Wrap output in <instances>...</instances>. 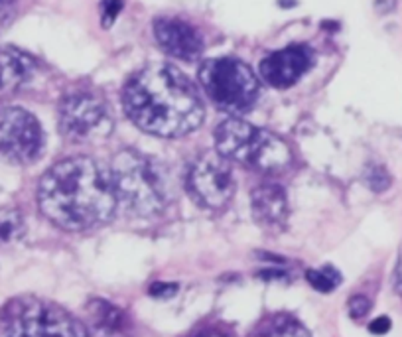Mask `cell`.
Masks as SVG:
<instances>
[{"instance_id":"1","label":"cell","mask_w":402,"mask_h":337,"mask_svg":"<svg viewBox=\"0 0 402 337\" xmlns=\"http://www.w3.org/2000/svg\"><path fill=\"white\" fill-rule=\"evenodd\" d=\"M128 119L148 134L180 138L201 126L206 107L192 79L170 63H150L124 85Z\"/></svg>"},{"instance_id":"2","label":"cell","mask_w":402,"mask_h":337,"mask_svg":"<svg viewBox=\"0 0 402 337\" xmlns=\"http://www.w3.org/2000/svg\"><path fill=\"white\" fill-rule=\"evenodd\" d=\"M40 211L67 231L93 229L107 223L117 207L110 174L89 156L53 164L37 186Z\"/></svg>"},{"instance_id":"3","label":"cell","mask_w":402,"mask_h":337,"mask_svg":"<svg viewBox=\"0 0 402 337\" xmlns=\"http://www.w3.org/2000/svg\"><path fill=\"white\" fill-rule=\"evenodd\" d=\"M110 183L117 204L134 215L154 217L170 205L171 186L166 172L136 150H122L115 156Z\"/></svg>"},{"instance_id":"4","label":"cell","mask_w":402,"mask_h":337,"mask_svg":"<svg viewBox=\"0 0 402 337\" xmlns=\"http://www.w3.org/2000/svg\"><path fill=\"white\" fill-rule=\"evenodd\" d=\"M217 152L229 162L272 172L290 162V148L276 134L241 119H227L215 129Z\"/></svg>"},{"instance_id":"5","label":"cell","mask_w":402,"mask_h":337,"mask_svg":"<svg viewBox=\"0 0 402 337\" xmlns=\"http://www.w3.org/2000/svg\"><path fill=\"white\" fill-rule=\"evenodd\" d=\"M0 337H89V331L58 304L24 296L2 308Z\"/></svg>"},{"instance_id":"6","label":"cell","mask_w":402,"mask_h":337,"mask_svg":"<svg viewBox=\"0 0 402 337\" xmlns=\"http://www.w3.org/2000/svg\"><path fill=\"white\" fill-rule=\"evenodd\" d=\"M197 77L209 101L231 115L246 113L258 97V79L255 72L235 58L203 61Z\"/></svg>"},{"instance_id":"7","label":"cell","mask_w":402,"mask_h":337,"mask_svg":"<svg viewBox=\"0 0 402 337\" xmlns=\"http://www.w3.org/2000/svg\"><path fill=\"white\" fill-rule=\"evenodd\" d=\"M112 113L105 99L79 91L60 103V131L75 145H93L112 133Z\"/></svg>"},{"instance_id":"8","label":"cell","mask_w":402,"mask_h":337,"mask_svg":"<svg viewBox=\"0 0 402 337\" xmlns=\"http://www.w3.org/2000/svg\"><path fill=\"white\" fill-rule=\"evenodd\" d=\"M44 152L37 119L22 107L0 108V156L14 164H32Z\"/></svg>"},{"instance_id":"9","label":"cell","mask_w":402,"mask_h":337,"mask_svg":"<svg viewBox=\"0 0 402 337\" xmlns=\"http://www.w3.org/2000/svg\"><path fill=\"white\" fill-rule=\"evenodd\" d=\"M187 188L194 199L209 209H221L235 195L231 162L219 152H206L195 160L187 174Z\"/></svg>"},{"instance_id":"10","label":"cell","mask_w":402,"mask_h":337,"mask_svg":"<svg viewBox=\"0 0 402 337\" xmlns=\"http://www.w3.org/2000/svg\"><path fill=\"white\" fill-rule=\"evenodd\" d=\"M314 61V49L304 44H292L288 48L272 51L260 61V77L274 89H288L312 69Z\"/></svg>"},{"instance_id":"11","label":"cell","mask_w":402,"mask_h":337,"mask_svg":"<svg viewBox=\"0 0 402 337\" xmlns=\"http://www.w3.org/2000/svg\"><path fill=\"white\" fill-rule=\"evenodd\" d=\"M152 28L158 46L171 58L194 61L203 54V38L190 22L180 18H158Z\"/></svg>"},{"instance_id":"12","label":"cell","mask_w":402,"mask_h":337,"mask_svg":"<svg viewBox=\"0 0 402 337\" xmlns=\"http://www.w3.org/2000/svg\"><path fill=\"white\" fill-rule=\"evenodd\" d=\"M36 60L14 46L0 48V91L12 93L30 83L36 75Z\"/></svg>"},{"instance_id":"13","label":"cell","mask_w":402,"mask_h":337,"mask_svg":"<svg viewBox=\"0 0 402 337\" xmlns=\"http://www.w3.org/2000/svg\"><path fill=\"white\" fill-rule=\"evenodd\" d=\"M251 202H253V215L262 225L278 227L288 217V197L282 186L276 183L258 186L251 195Z\"/></svg>"},{"instance_id":"14","label":"cell","mask_w":402,"mask_h":337,"mask_svg":"<svg viewBox=\"0 0 402 337\" xmlns=\"http://www.w3.org/2000/svg\"><path fill=\"white\" fill-rule=\"evenodd\" d=\"M87 312H89V320L97 336L119 337L124 334L126 318H124V312L119 310L117 306L105 300H93L89 302Z\"/></svg>"},{"instance_id":"15","label":"cell","mask_w":402,"mask_h":337,"mask_svg":"<svg viewBox=\"0 0 402 337\" xmlns=\"http://www.w3.org/2000/svg\"><path fill=\"white\" fill-rule=\"evenodd\" d=\"M256 337H312L290 313H274L258 327Z\"/></svg>"},{"instance_id":"16","label":"cell","mask_w":402,"mask_h":337,"mask_svg":"<svg viewBox=\"0 0 402 337\" xmlns=\"http://www.w3.org/2000/svg\"><path fill=\"white\" fill-rule=\"evenodd\" d=\"M305 278H308V282L312 284V288H316L317 292H324V294L333 292V290L342 284V272L331 265L308 270Z\"/></svg>"},{"instance_id":"17","label":"cell","mask_w":402,"mask_h":337,"mask_svg":"<svg viewBox=\"0 0 402 337\" xmlns=\"http://www.w3.org/2000/svg\"><path fill=\"white\" fill-rule=\"evenodd\" d=\"M24 217L18 209H0V243H10L24 235Z\"/></svg>"},{"instance_id":"18","label":"cell","mask_w":402,"mask_h":337,"mask_svg":"<svg viewBox=\"0 0 402 337\" xmlns=\"http://www.w3.org/2000/svg\"><path fill=\"white\" fill-rule=\"evenodd\" d=\"M390 174L383 166H369L365 170V183L373 192H385L390 186Z\"/></svg>"},{"instance_id":"19","label":"cell","mask_w":402,"mask_h":337,"mask_svg":"<svg viewBox=\"0 0 402 337\" xmlns=\"http://www.w3.org/2000/svg\"><path fill=\"white\" fill-rule=\"evenodd\" d=\"M122 10V0H101V24L110 28Z\"/></svg>"},{"instance_id":"20","label":"cell","mask_w":402,"mask_h":337,"mask_svg":"<svg viewBox=\"0 0 402 337\" xmlns=\"http://www.w3.org/2000/svg\"><path fill=\"white\" fill-rule=\"evenodd\" d=\"M371 300L367 298V296H353V298H349L347 302V310H349V315L353 318V320H361V318H365L367 313L371 312Z\"/></svg>"},{"instance_id":"21","label":"cell","mask_w":402,"mask_h":337,"mask_svg":"<svg viewBox=\"0 0 402 337\" xmlns=\"http://www.w3.org/2000/svg\"><path fill=\"white\" fill-rule=\"evenodd\" d=\"M150 296L152 298H158V300H168L171 296L178 294V284L176 282H154L150 286Z\"/></svg>"},{"instance_id":"22","label":"cell","mask_w":402,"mask_h":337,"mask_svg":"<svg viewBox=\"0 0 402 337\" xmlns=\"http://www.w3.org/2000/svg\"><path fill=\"white\" fill-rule=\"evenodd\" d=\"M18 0H0V32L14 20Z\"/></svg>"},{"instance_id":"23","label":"cell","mask_w":402,"mask_h":337,"mask_svg":"<svg viewBox=\"0 0 402 337\" xmlns=\"http://www.w3.org/2000/svg\"><path fill=\"white\" fill-rule=\"evenodd\" d=\"M390 327H392L390 318H387V315H380V318L373 320V322L369 324V331H371V334H375V336H385V334H389Z\"/></svg>"},{"instance_id":"24","label":"cell","mask_w":402,"mask_h":337,"mask_svg":"<svg viewBox=\"0 0 402 337\" xmlns=\"http://www.w3.org/2000/svg\"><path fill=\"white\" fill-rule=\"evenodd\" d=\"M396 8V0H375V10L378 14H389Z\"/></svg>"},{"instance_id":"25","label":"cell","mask_w":402,"mask_h":337,"mask_svg":"<svg viewBox=\"0 0 402 337\" xmlns=\"http://www.w3.org/2000/svg\"><path fill=\"white\" fill-rule=\"evenodd\" d=\"M394 290L402 296V251L399 254V263H396V270H394Z\"/></svg>"},{"instance_id":"26","label":"cell","mask_w":402,"mask_h":337,"mask_svg":"<svg viewBox=\"0 0 402 337\" xmlns=\"http://www.w3.org/2000/svg\"><path fill=\"white\" fill-rule=\"evenodd\" d=\"M286 274L282 272V270H262V272H258V278H262V280H280Z\"/></svg>"},{"instance_id":"27","label":"cell","mask_w":402,"mask_h":337,"mask_svg":"<svg viewBox=\"0 0 402 337\" xmlns=\"http://www.w3.org/2000/svg\"><path fill=\"white\" fill-rule=\"evenodd\" d=\"M197 337H231V336L221 334V331H206V334H201V336H197Z\"/></svg>"}]
</instances>
